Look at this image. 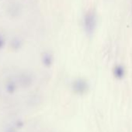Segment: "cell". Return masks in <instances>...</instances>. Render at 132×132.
Wrapping results in <instances>:
<instances>
[{"label": "cell", "instance_id": "6da1fadb", "mask_svg": "<svg viewBox=\"0 0 132 132\" xmlns=\"http://www.w3.org/2000/svg\"><path fill=\"white\" fill-rule=\"evenodd\" d=\"M96 26V16L93 10L88 11L84 16V27L88 34H92Z\"/></svg>", "mask_w": 132, "mask_h": 132}, {"label": "cell", "instance_id": "7a4b0ae2", "mask_svg": "<svg viewBox=\"0 0 132 132\" xmlns=\"http://www.w3.org/2000/svg\"><path fill=\"white\" fill-rule=\"evenodd\" d=\"M113 75L114 76L118 79H121L123 78L124 75H125V70L124 68L123 67L122 65L119 64L115 66V68L113 69Z\"/></svg>", "mask_w": 132, "mask_h": 132}]
</instances>
